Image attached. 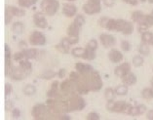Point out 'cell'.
<instances>
[{
  "mask_svg": "<svg viewBox=\"0 0 153 120\" xmlns=\"http://www.w3.org/2000/svg\"><path fill=\"white\" fill-rule=\"evenodd\" d=\"M114 90H115V93H116L117 96H125L128 94V86L126 84L118 85Z\"/></svg>",
  "mask_w": 153,
  "mask_h": 120,
  "instance_id": "obj_29",
  "label": "cell"
},
{
  "mask_svg": "<svg viewBox=\"0 0 153 120\" xmlns=\"http://www.w3.org/2000/svg\"><path fill=\"white\" fill-rule=\"evenodd\" d=\"M87 119L88 120H100V114L97 113V112L92 111V112H90V113L87 115Z\"/></svg>",
  "mask_w": 153,
  "mask_h": 120,
  "instance_id": "obj_42",
  "label": "cell"
},
{
  "mask_svg": "<svg viewBox=\"0 0 153 120\" xmlns=\"http://www.w3.org/2000/svg\"><path fill=\"white\" fill-rule=\"evenodd\" d=\"M90 75H91V91H94V92L100 91L103 86L102 77H100V73L98 71L93 70Z\"/></svg>",
  "mask_w": 153,
  "mask_h": 120,
  "instance_id": "obj_7",
  "label": "cell"
},
{
  "mask_svg": "<svg viewBox=\"0 0 153 120\" xmlns=\"http://www.w3.org/2000/svg\"><path fill=\"white\" fill-rule=\"evenodd\" d=\"M68 40L71 45L77 44L79 42V36H68Z\"/></svg>",
  "mask_w": 153,
  "mask_h": 120,
  "instance_id": "obj_46",
  "label": "cell"
},
{
  "mask_svg": "<svg viewBox=\"0 0 153 120\" xmlns=\"http://www.w3.org/2000/svg\"><path fill=\"white\" fill-rule=\"evenodd\" d=\"M20 67L25 71L27 76L31 73V71H32V63H30L29 60H27V59H25V60H23V61L20 62Z\"/></svg>",
  "mask_w": 153,
  "mask_h": 120,
  "instance_id": "obj_19",
  "label": "cell"
},
{
  "mask_svg": "<svg viewBox=\"0 0 153 120\" xmlns=\"http://www.w3.org/2000/svg\"><path fill=\"white\" fill-rule=\"evenodd\" d=\"M59 82L58 81H54L53 83H52L50 89L48 90L47 97H48V98H56V97L58 96V94L59 93Z\"/></svg>",
  "mask_w": 153,
  "mask_h": 120,
  "instance_id": "obj_17",
  "label": "cell"
},
{
  "mask_svg": "<svg viewBox=\"0 0 153 120\" xmlns=\"http://www.w3.org/2000/svg\"><path fill=\"white\" fill-rule=\"evenodd\" d=\"M102 10L100 0H88L83 6V11L87 15L99 14Z\"/></svg>",
  "mask_w": 153,
  "mask_h": 120,
  "instance_id": "obj_5",
  "label": "cell"
},
{
  "mask_svg": "<svg viewBox=\"0 0 153 120\" xmlns=\"http://www.w3.org/2000/svg\"><path fill=\"white\" fill-rule=\"evenodd\" d=\"M80 77H81V74L78 72V71H71V72L69 73V79L72 82H74V84L80 79Z\"/></svg>",
  "mask_w": 153,
  "mask_h": 120,
  "instance_id": "obj_35",
  "label": "cell"
},
{
  "mask_svg": "<svg viewBox=\"0 0 153 120\" xmlns=\"http://www.w3.org/2000/svg\"><path fill=\"white\" fill-rule=\"evenodd\" d=\"M12 92H13V86L10 83H6L5 84V96H6V98H8L11 94H12Z\"/></svg>",
  "mask_w": 153,
  "mask_h": 120,
  "instance_id": "obj_43",
  "label": "cell"
},
{
  "mask_svg": "<svg viewBox=\"0 0 153 120\" xmlns=\"http://www.w3.org/2000/svg\"><path fill=\"white\" fill-rule=\"evenodd\" d=\"M121 49L124 52H130L132 49V45L128 40H122L121 41Z\"/></svg>",
  "mask_w": 153,
  "mask_h": 120,
  "instance_id": "obj_36",
  "label": "cell"
},
{
  "mask_svg": "<svg viewBox=\"0 0 153 120\" xmlns=\"http://www.w3.org/2000/svg\"><path fill=\"white\" fill-rule=\"evenodd\" d=\"M133 65L135 66L136 67H140L143 65V63H144V59H143V56H141V55H136L135 57L133 58Z\"/></svg>",
  "mask_w": 153,
  "mask_h": 120,
  "instance_id": "obj_32",
  "label": "cell"
},
{
  "mask_svg": "<svg viewBox=\"0 0 153 120\" xmlns=\"http://www.w3.org/2000/svg\"><path fill=\"white\" fill-rule=\"evenodd\" d=\"M100 40L104 48H111L116 44V38L108 33H102L100 35Z\"/></svg>",
  "mask_w": 153,
  "mask_h": 120,
  "instance_id": "obj_9",
  "label": "cell"
},
{
  "mask_svg": "<svg viewBox=\"0 0 153 120\" xmlns=\"http://www.w3.org/2000/svg\"><path fill=\"white\" fill-rule=\"evenodd\" d=\"M151 85H153V78L151 79Z\"/></svg>",
  "mask_w": 153,
  "mask_h": 120,
  "instance_id": "obj_58",
  "label": "cell"
},
{
  "mask_svg": "<svg viewBox=\"0 0 153 120\" xmlns=\"http://www.w3.org/2000/svg\"><path fill=\"white\" fill-rule=\"evenodd\" d=\"M151 15H152V16H153V10L151 11Z\"/></svg>",
  "mask_w": 153,
  "mask_h": 120,
  "instance_id": "obj_59",
  "label": "cell"
},
{
  "mask_svg": "<svg viewBox=\"0 0 153 120\" xmlns=\"http://www.w3.org/2000/svg\"><path fill=\"white\" fill-rule=\"evenodd\" d=\"M23 92L25 95H27V96H32L36 93V88H35V86H33L31 84H27L24 87Z\"/></svg>",
  "mask_w": 153,
  "mask_h": 120,
  "instance_id": "obj_30",
  "label": "cell"
},
{
  "mask_svg": "<svg viewBox=\"0 0 153 120\" xmlns=\"http://www.w3.org/2000/svg\"><path fill=\"white\" fill-rule=\"evenodd\" d=\"M141 96L145 100H151L153 99V85L151 87H146L141 91Z\"/></svg>",
  "mask_w": 153,
  "mask_h": 120,
  "instance_id": "obj_25",
  "label": "cell"
},
{
  "mask_svg": "<svg viewBox=\"0 0 153 120\" xmlns=\"http://www.w3.org/2000/svg\"><path fill=\"white\" fill-rule=\"evenodd\" d=\"M61 44H62L65 48H66L68 50H70V46H71V44H70V43H69V41L68 40V37H65V38H62V39L61 40Z\"/></svg>",
  "mask_w": 153,
  "mask_h": 120,
  "instance_id": "obj_45",
  "label": "cell"
},
{
  "mask_svg": "<svg viewBox=\"0 0 153 120\" xmlns=\"http://www.w3.org/2000/svg\"><path fill=\"white\" fill-rule=\"evenodd\" d=\"M132 20L133 22L139 24H145V15L141 11H135L132 14Z\"/></svg>",
  "mask_w": 153,
  "mask_h": 120,
  "instance_id": "obj_20",
  "label": "cell"
},
{
  "mask_svg": "<svg viewBox=\"0 0 153 120\" xmlns=\"http://www.w3.org/2000/svg\"><path fill=\"white\" fill-rule=\"evenodd\" d=\"M23 52L27 60L36 59L38 57V54H39V51L37 49H34V48H31V49H23Z\"/></svg>",
  "mask_w": 153,
  "mask_h": 120,
  "instance_id": "obj_21",
  "label": "cell"
},
{
  "mask_svg": "<svg viewBox=\"0 0 153 120\" xmlns=\"http://www.w3.org/2000/svg\"><path fill=\"white\" fill-rule=\"evenodd\" d=\"M13 108H14V103H13V101L7 100L6 103H5V110L7 111H9L11 110H13Z\"/></svg>",
  "mask_w": 153,
  "mask_h": 120,
  "instance_id": "obj_47",
  "label": "cell"
},
{
  "mask_svg": "<svg viewBox=\"0 0 153 120\" xmlns=\"http://www.w3.org/2000/svg\"><path fill=\"white\" fill-rule=\"evenodd\" d=\"M126 3H128V4L132 5V6H137L139 4V0H124Z\"/></svg>",
  "mask_w": 153,
  "mask_h": 120,
  "instance_id": "obj_53",
  "label": "cell"
},
{
  "mask_svg": "<svg viewBox=\"0 0 153 120\" xmlns=\"http://www.w3.org/2000/svg\"><path fill=\"white\" fill-rule=\"evenodd\" d=\"M46 37L41 31H35L29 36V43L33 46H43L46 44Z\"/></svg>",
  "mask_w": 153,
  "mask_h": 120,
  "instance_id": "obj_6",
  "label": "cell"
},
{
  "mask_svg": "<svg viewBox=\"0 0 153 120\" xmlns=\"http://www.w3.org/2000/svg\"><path fill=\"white\" fill-rule=\"evenodd\" d=\"M27 76V75L25 74V71L19 66V67H14V70L10 77H11V79H13L15 81H21V80H24Z\"/></svg>",
  "mask_w": 153,
  "mask_h": 120,
  "instance_id": "obj_15",
  "label": "cell"
},
{
  "mask_svg": "<svg viewBox=\"0 0 153 120\" xmlns=\"http://www.w3.org/2000/svg\"><path fill=\"white\" fill-rule=\"evenodd\" d=\"M131 71V65L130 63H121L120 66H118L116 69H114V73L115 75L118 76V77H123L125 76L127 73H129Z\"/></svg>",
  "mask_w": 153,
  "mask_h": 120,
  "instance_id": "obj_11",
  "label": "cell"
},
{
  "mask_svg": "<svg viewBox=\"0 0 153 120\" xmlns=\"http://www.w3.org/2000/svg\"><path fill=\"white\" fill-rule=\"evenodd\" d=\"M11 114H12L13 118H19L21 117V110L19 108H13L12 111H11Z\"/></svg>",
  "mask_w": 153,
  "mask_h": 120,
  "instance_id": "obj_48",
  "label": "cell"
},
{
  "mask_svg": "<svg viewBox=\"0 0 153 120\" xmlns=\"http://www.w3.org/2000/svg\"><path fill=\"white\" fill-rule=\"evenodd\" d=\"M148 28H149V25L146 24H139V27H137V31L140 33H143V32H146L148 31Z\"/></svg>",
  "mask_w": 153,
  "mask_h": 120,
  "instance_id": "obj_41",
  "label": "cell"
},
{
  "mask_svg": "<svg viewBox=\"0 0 153 120\" xmlns=\"http://www.w3.org/2000/svg\"><path fill=\"white\" fill-rule=\"evenodd\" d=\"M146 117H147V119H149V120H153V110H148V111L146 112Z\"/></svg>",
  "mask_w": 153,
  "mask_h": 120,
  "instance_id": "obj_54",
  "label": "cell"
},
{
  "mask_svg": "<svg viewBox=\"0 0 153 120\" xmlns=\"http://www.w3.org/2000/svg\"><path fill=\"white\" fill-rule=\"evenodd\" d=\"M103 4L106 7H112L115 4V0H103Z\"/></svg>",
  "mask_w": 153,
  "mask_h": 120,
  "instance_id": "obj_52",
  "label": "cell"
},
{
  "mask_svg": "<svg viewBox=\"0 0 153 120\" xmlns=\"http://www.w3.org/2000/svg\"><path fill=\"white\" fill-rule=\"evenodd\" d=\"M75 24H77L78 25H80V27H82L84 24H85V18L83 15H77V16L75 17V19H74L73 21Z\"/></svg>",
  "mask_w": 153,
  "mask_h": 120,
  "instance_id": "obj_40",
  "label": "cell"
},
{
  "mask_svg": "<svg viewBox=\"0 0 153 120\" xmlns=\"http://www.w3.org/2000/svg\"><path fill=\"white\" fill-rule=\"evenodd\" d=\"M40 8L42 13L47 16H54L59 8V2L58 0H42Z\"/></svg>",
  "mask_w": 153,
  "mask_h": 120,
  "instance_id": "obj_1",
  "label": "cell"
},
{
  "mask_svg": "<svg viewBox=\"0 0 153 120\" xmlns=\"http://www.w3.org/2000/svg\"><path fill=\"white\" fill-rule=\"evenodd\" d=\"M150 45H153V35H152V39H151V42H150Z\"/></svg>",
  "mask_w": 153,
  "mask_h": 120,
  "instance_id": "obj_57",
  "label": "cell"
},
{
  "mask_svg": "<svg viewBox=\"0 0 153 120\" xmlns=\"http://www.w3.org/2000/svg\"><path fill=\"white\" fill-rule=\"evenodd\" d=\"M9 8V10L11 11V13L14 17H18V18H21V17H24L25 15V11L24 9H21V8H18V7H15V6H7Z\"/></svg>",
  "mask_w": 153,
  "mask_h": 120,
  "instance_id": "obj_22",
  "label": "cell"
},
{
  "mask_svg": "<svg viewBox=\"0 0 153 120\" xmlns=\"http://www.w3.org/2000/svg\"><path fill=\"white\" fill-rule=\"evenodd\" d=\"M108 20H109V18H107V17H102V18H100V22H99V24L100 25L102 28H105V25L107 24V22Z\"/></svg>",
  "mask_w": 153,
  "mask_h": 120,
  "instance_id": "obj_49",
  "label": "cell"
},
{
  "mask_svg": "<svg viewBox=\"0 0 153 120\" xmlns=\"http://www.w3.org/2000/svg\"><path fill=\"white\" fill-rule=\"evenodd\" d=\"M66 1H68V2H73V1H76V0H66Z\"/></svg>",
  "mask_w": 153,
  "mask_h": 120,
  "instance_id": "obj_56",
  "label": "cell"
},
{
  "mask_svg": "<svg viewBox=\"0 0 153 120\" xmlns=\"http://www.w3.org/2000/svg\"><path fill=\"white\" fill-rule=\"evenodd\" d=\"M85 53V49L84 48H81V47H76V48H73L71 50V54L72 56L76 58H83Z\"/></svg>",
  "mask_w": 153,
  "mask_h": 120,
  "instance_id": "obj_33",
  "label": "cell"
},
{
  "mask_svg": "<svg viewBox=\"0 0 153 120\" xmlns=\"http://www.w3.org/2000/svg\"><path fill=\"white\" fill-rule=\"evenodd\" d=\"M130 107V104H128L125 101H110L106 104V108L111 112H117V113H126L127 110Z\"/></svg>",
  "mask_w": 153,
  "mask_h": 120,
  "instance_id": "obj_3",
  "label": "cell"
},
{
  "mask_svg": "<svg viewBox=\"0 0 153 120\" xmlns=\"http://www.w3.org/2000/svg\"><path fill=\"white\" fill-rule=\"evenodd\" d=\"M115 96H116V93H115V90L108 87L105 89V91H104V97H105V99L107 102H110V101H114L115 99Z\"/></svg>",
  "mask_w": 153,
  "mask_h": 120,
  "instance_id": "obj_27",
  "label": "cell"
},
{
  "mask_svg": "<svg viewBox=\"0 0 153 120\" xmlns=\"http://www.w3.org/2000/svg\"><path fill=\"white\" fill-rule=\"evenodd\" d=\"M56 49H57L59 52H61L62 54H68L69 53V50H68L66 48H65L62 45L59 43V45H56Z\"/></svg>",
  "mask_w": 153,
  "mask_h": 120,
  "instance_id": "obj_44",
  "label": "cell"
},
{
  "mask_svg": "<svg viewBox=\"0 0 153 120\" xmlns=\"http://www.w3.org/2000/svg\"><path fill=\"white\" fill-rule=\"evenodd\" d=\"M13 15L11 13V11L9 10L8 7L6 6V10H5V24L6 25H9L11 24V22H12V19H13Z\"/></svg>",
  "mask_w": 153,
  "mask_h": 120,
  "instance_id": "obj_37",
  "label": "cell"
},
{
  "mask_svg": "<svg viewBox=\"0 0 153 120\" xmlns=\"http://www.w3.org/2000/svg\"><path fill=\"white\" fill-rule=\"evenodd\" d=\"M59 90H61L62 95H65V97H68L69 95H71L72 93L76 92L75 84L70 79H66L65 81H62L61 85H59Z\"/></svg>",
  "mask_w": 153,
  "mask_h": 120,
  "instance_id": "obj_8",
  "label": "cell"
},
{
  "mask_svg": "<svg viewBox=\"0 0 153 120\" xmlns=\"http://www.w3.org/2000/svg\"><path fill=\"white\" fill-rule=\"evenodd\" d=\"M95 58H96V51L92 50V49H89V48L86 47L85 53H84V56L82 59L87 60V61H93Z\"/></svg>",
  "mask_w": 153,
  "mask_h": 120,
  "instance_id": "obj_28",
  "label": "cell"
},
{
  "mask_svg": "<svg viewBox=\"0 0 153 120\" xmlns=\"http://www.w3.org/2000/svg\"><path fill=\"white\" fill-rule=\"evenodd\" d=\"M75 69L76 71H78L80 74H88V73H91L93 70V67L92 66L88 65V63H75Z\"/></svg>",
  "mask_w": 153,
  "mask_h": 120,
  "instance_id": "obj_14",
  "label": "cell"
},
{
  "mask_svg": "<svg viewBox=\"0 0 153 120\" xmlns=\"http://www.w3.org/2000/svg\"><path fill=\"white\" fill-rule=\"evenodd\" d=\"M80 29L81 27L78 25L75 22H71L69 25V27L68 28V36H79V33H80Z\"/></svg>",
  "mask_w": 153,
  "mask_h": 120,
  "instance_id": "obj_18",
  "label": "cell"
},
{
  "mask_svg": "<svg viewBox=\"0 0 153 120\" xmlns=\"http://www.w3.org/2000/svg\"><path fill=\"white\" fill-rule=\"evenodd\" d=\"M37 2V0H18L19 6L23 7V8H29L32 5H34Z\"/></svg>",
  "mask_w": 153,
  "mask_h": 120,
  "instance_id": "obj_31",
  "label": "cell"
},
{
  "mask_svg": "<svg viewBox=\"0 0 153 120\" xmlns=\"http://www.w3.org/2000/svg\"><path fill=\"white\" fill-rule=\"evenodd\" d=\"M65 73H66L65 69H61L58 71V77L61 78V79H62V78L65 77Z\"/></svg>",
  "mask_w": 153,
  "mask_h": 120,
  "instance_id": "obj_51",
  "label": "cell"
},
{
  "mask_svg": "<svg viewBox=\"0 0 153 120\" xmlns=\"http://www.w3.org/2000/svg\"><path fill=\"white\" fill-rule=\"evenodd\" d=\"M114 31L121 32L125 35H130L134 32V25L133 22H131L129 21L117 19V20H115Z\"/></svg>",
  "mask_w": 153,
  "mask_h": 120,
  "instance_id": "obj_2",
  "label": "cell"
},
{
  "mask_svg": "<svg viewBox=\"0 0 153 120\" xmlns=\"http://www.w3.org/2000/svg\"><path fill=\"white\" fill-rule=\"evenodd\" d=\"M62 14L68 18H72L77 14V7L73 4L66 3L62 6Z\"/></svg>",
  "mask_w": 153,
  "mask_h": 120,
  "instance_id": "obj_12",
  "label": "cell"
},
{
  "mask_svg": "<svg viewBox=\"0 0 153 120\" xmlns=\"http://www.w3.org/2000/svg\"><path fill=\"white\" fill-rule=\"evenodd\" d=\"M152 35H153V33L149 32V31L141 33V41H143V43L150 44L151 39H152Z\"/></svg>",
  "mask_w": 153,
  "mask_h": 120,
  "instance_id": "obj_34",
  "label": "cell"
},
{
  "mask_svg": "<svg viewBox=\"0 0 153 120\" xmlns=\"http://www.w3.org/2000/svg\"><path fill=\"white\" fill-rule=\"evenodd\" d=\"M25 29V25L22 22H15L12 25V31L15 34H22Z\"/></svg>",
  "mask_w": 153,
  "mask_h": 120,
  "instance_id": "obj_23",
  "label": "cell"
},
{
  "mask_svg": "<svg viewBox=\"0 0 153 120\" xmlns=\"http://www.w3.org/2000/svg\"><path fill=\"white\" fill-rule=\"evenodd\" d=\"M108 58H109L110 62H112L114 63H118L123 61L124 56L121 53L120 51L117 49H111L108 53Z\"/></svg>",
  "mask_w": 153,
  "mask_h": 120,
  "instance_id": "obj_13",
  "label": "cell"
},
{
  "mask_svg": "<svg viewBox=\"0 0 153 120\" xmlns=\"http://www.w3.org/2000/svg\"><path fill=\"white\" fill-rule=\"evenodd\" d=\"M99 44H98V41H97L96 39H91L89 40V42L87 43V45H86V47L89 48V49H92V50H97V48H98Z\"/></svg>",
  "mask_w": 153,
  "mask_h": 120,
  "instance_id": "obj_38",
  "label": "cell"
},
{
  "mask_svg": "<svg viewBox=\"0 0 153 120\" xmlns=\"http://www.w3.org/2000/svg\"><path fill=\"white\" fill-rule=\"evenodd\" d=\"M147 1H148L149 3H151V4H153V0H147Z\"/></svg>",
  "mask_w": 153,
  "mask_h": 120,
  "instance_id": "obj_55",
  "label": "cell"
},
{
  "mask_svg": "<svg viewBox=\"0 0 153 120\" xmlns=\"http://www.w3.org/2000/svg\"><path fill=\"white\" fill-rule=\"evenodd\" d=\"M13 59H14V61L19 62V63H20L21 61H23V60H25V54H24L23 50L20 51V52H18V53H16V54H14Z\"/></svg>",
  "mask_w": 153,
  "mask_h": 120,
  "instance_id": "obj_39",
  "label": "cell"
},
{
  "mask_svg": "<svg viewBox=\"0 0 153 120\" xmlns=\"http://www.w3.org/2000/svg\"><path fill=\"white\" fill-rule=\"evenodd\" d=\"M48 113H49V108L47 104H36L31 110L32 117L37 120L46 119L48 117Z\"/></svg>",
  "mask_w": 153,
  "mask_h": 120,
  "instance_id": "obj_4",
  "label": "cell"
},
{
  "mask_svg": "<svg viewBox=\"0 0 153 120\" xmlns=\"http://www.w3.org/2000/svg\"><path fill=\"white\" fill-rule=\"evenodd\" d=\"M123 83L126 84L127 86H133L137 83V76L134 74L132 71H130L129 73H127L125 76H123L122 78Z\"/></svg>",
  "mask_w": 153,
  "mask_h": 120,
  "instance_id": "obj_16",
  "label": "cell"
},
{
  "mask_svg": "<svg viewBox=\"0 0 153 120\" xmlns=\"http://www.w3.org/2000/svg\"><path fill=\"white\" fill-rule=\"evenodd\" d=\"M137 107H139V110H140V115H141V114H143V113H145V112L147 111V107H145L144 104H137Z\"/></svg>",
  "mask_w": 153,
  "mask_h": 120,
  "instance_id": "obj_50",
  "label": "cell"
},
{
  "mask_svg": "<svg viewBox=\"0 0 153 120\" xmlns=\"http://www.w3.org/2000/svg\"><path fill=\"white\" fill-rule=\"evenodd\" d=\"M139 53L140 55L143 56V57H146L150 53V48H149V44L146 43H141L139 46Z\"/></svg>",
  "mask_w": 153,
  "mask_h": 120,
  "instance_id": "obj_26",
  "label": "cell"
},
{
  "mask_svg": "<svg viewBox=\"0 0 153 120\" xmlns=\"http://www.w3.org/2000/svg\"><path fill=\"white\" fill-rule=\"evenodd\" d=\"M44 13L42 12H37L34 14V16H33V22H34V25H36L37 28H46L48 27V22H47V20L45 16H44Z\"/></svg>",
  "mask_w": 153,
  "mask_h": 120,
  "instance_id": "obj_10",
  "label": "cell"
},
{
  "mask_svg": "<svg viewBox=\"0 0 153 120\" xmlns=\"http://www.w3.org/2000/svg\"><path fill=\"white\" fill-rule=\"evenodd\" d=\"M56 75H58V72H55L54 70H51V69H47L45 71H43L39 75V77L45 80H50L52 78H54Z\"/></svg>",
  "mask_w": 153,
  "mask_h": 120,
  "instance_id": "obj_24",
  "label": "cell"
}]
</instances>
